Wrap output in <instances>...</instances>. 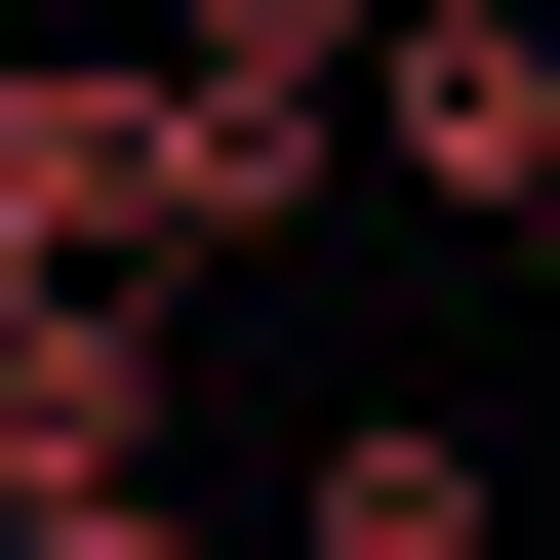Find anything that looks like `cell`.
<instances>
[{
    "mask_svg": "<svg viewBox=\"0 0 560 560\" xmlns=\"http://www.w3.org/2000/svg\"><path fill=\"white\" fill-rule=\"evenodd\" d=\"M320 161H361V40H320V0H241V40H161V280H200V241H280Z\"/></svg>",
    "mask_w": 560,
    "mask_h": 560,
    "instance_id": "1",
    "label": "cell"
},
{
    "mask_svg": "<svg viewBox=\"0 0 560 560\" xmlns=\"http://www.w3.org/2000/svg\"><path fill=\"white\" fill-rule=\"evenodd\" d=\"M161 280V81H0V320H120Z\"/></svg>",
    "mask_w": 560,
    "mask_h": 560,
    "instance_id": "3",
    "label": "cell"
},
{
    "mask_svg": "<svg viewBox=\"0 0 560 560\" xmlns=\"http://www.w3.org/2000/svg\"><path fill=\"white\" fill-rule=\"evenodd\" d=\"M361 161L480 200V241H560V0H400V40H361Z\"/></svg>",
    "mask_w": 560,
    "mask_h": 560,
    "instance_id": "2",
    "label": "cell"
},
{
    "mask_svg": "<svg viewBox=\"0 0 560 560\" xmlns=\"http://www.w3.org/2000/svg\"><path fill=\"white\" fill-rule=\"evenodd\" d=\"M521 280H560V241H521Z\"/></svg>",
    "mask_w": 560,
    "mask_h": 560,
    "instance_id": "5",
    "label": "cell"
},
{
    "mask_svg": "<svg viewBox=\"0 0 560 560\" xmlns=\"http://www.w3.org/2000/svg\"><path fill=\"white\" fill-rule=\"evenodd\" d=\"M280 560H521V521H480V441H441V400H361V441H320V521H280Z\"/></svg>",
    "mask_w": 560,
    "mask_h": 560,
    "instance_id": "4",
    "label": "cell"
}]
</instances>
